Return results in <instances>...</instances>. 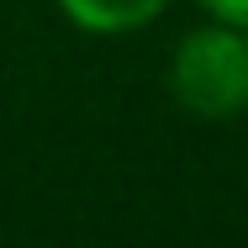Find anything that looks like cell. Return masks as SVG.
I'll return each instance as SVG.
<instances>
[{"instance_id":"1","label":"cell","mask_w":248,"mask_h":248,"mask_svg":"<svg viewBox=\"0 0 248 248\" xmlns=\"http://www.w3.org/2000/svg\"><path fill=\"white\" fill-rule=\"evenodd\" d=\"M169 95L201 122H232L248 111V32L211 21L169 53Z\"/></svg>"},{"instance_id":"3","label":"cell","mask_w":248,"mask_h":248,"mask_svg":"<svg viewBox=\"0 0 248 248\" xmlns=\"http://www.w3.org/2000/svg\"><path fill=\"white\" fill-rule=\"evenodd\" d=\"M201 11H211L217 21H227V27H243L248 32V0H196Z\"/></svg>"},{"instance_id":"2","label":"cell","mask_w":248,"mask_h":248,"mask_svg":"<svg viewBox=\"0 0 248 248\" xmlns=\"http://www.w3.org/2000/svg\"><path fill=\"white\" fill-rule=\"evenodd\" d=\"M164 5H169V0H58V11H63L79 32H95V37L138 32V27H148Z\"/></svg>"}]
</instances>
